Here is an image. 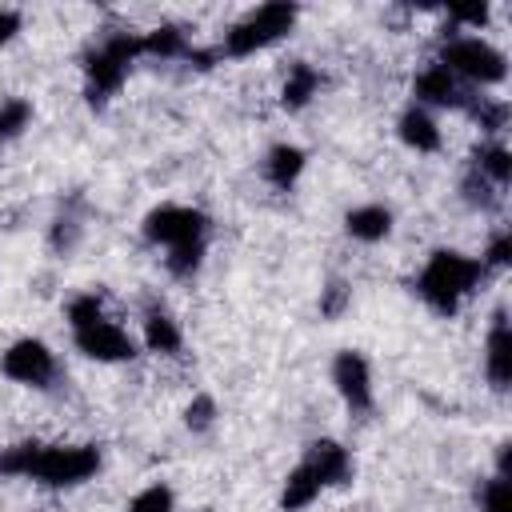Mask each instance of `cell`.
Masks as SVG:
<instances>
[{
	"instance_id": "1",
	"label": "cell",
	"mask_w": 512,
	"mask_h": 512,
	"mask_svg": "<svg viewBox=\"0 0 512 512\" xmlns=\"http://www.w3.org/2000/svg\"><path fill=\"white\" fill-rule=\"evenodd\" d=\"M484 276V264L476 256H464V252H452V248H440L428 256L424 272L416 276V292L440 312V316H452L460 308V300L480 284Z\"/></svg>"
},
{
	"instance_id": "2",
	"label": "cell",
	"mask_w": 512,
	"mask_h": 512,
	"mask_svg": "<svg viewBox=\"0 0 512 512\" xmlns=\"http://www.w3.org/2000/svg\"><path fill=\"white\" fill-rule=\"evenodd\" d=\"M144 56L140 52V32H108L84 60V76H88V100L100 108L128 76V64Z\"/></svg>"
},
{
	"instance_id": "3",
	"label": "cell",
	"mask_w": 512,
	"mask_h": 512,
	"mask_svg": "<svg viewBox=\"0 0 512 512\" xmlns=\"http://www.w3.org/2000/svg\"><path fill=\"white\" fill-rule=\"evenodd\" d=\"M296 24V4H260L256 12H248L240 24H232L224 32V48L220 56H252L268 44H276L280 36H288Z\"/></svg>"
},
{
	"instance_id": "4",
	"label": "cell",
	"mask_w": 512,
	"mask_h": 512,
	"mask_svg": "<svg viewBox=\"0 0 512 512\" xmlns=\"http://www.w3.org/2000/svg\"><path fill=\"white\" fill-rule=\"evenodd\" d=\"M436 64H444L452 76H464L472 84H500L504 72H508L504 52H496L480 36H452V40H444Z\"/></svg>"
},
{
	"instance_id": "5",
	"label": "cell",
	"mask_w": 512,
	"mask_h": 512,
	"mask_svg": "<svg viewBox=\"0 0 512 512\" xmlns=\"http://www.w3.org/2000/svg\"><path fill=\"white\" fill-rule=\"evenodd\" d=\"M96 468H100V452L92 444H40L28 476L52 488H68V484L88 480Z\"/></svg>"
},
{
	"instance_id": "6",
	"label": "cell",
	"mask_w": 512,
	"mask_h": 512,
	"mask_svg": "<svg viewBox=\"0 0 512 512\" xmlns=\"http://www.w3.org/2000/svg\"><path fill=\"white\" fill-rule=\"evenodd\" d=\"M144 236L152 244H164L168 252L172 248H192V244H204L208 236V216L200 208H184V204H164V208H152L144 216Z\"/></svg>"
},
{
	"instance_id": "7",
	"label": "cell",
	"mask_w": 512,
	"mask_h": 512,
	"mask_svg": "<svg viewBox=\"0 0 512 512\" xmlns=\"http://www.w3.org/2000/svg\"><path fill=\"white\" fill-rule=\"evenodd\" d=\"M0 372H4L8 380H16V384L48 388L52 376H56V356L48 352L44 340L24 336V340H16V344L4 348V356H0Z\"/></svg>"
},
{
	"instance_id": "8",
	"label": "cell",
	"mask_w": 512,
	"mask_h": 512,
	"mask_svg": "<svg viewBox=\"0 0 512 512\" xmlns=\"http://www.w3.org/2000/svg\"><path fill=\"white\" fill-rule=\"evenodd\" d=\"M72 340H76V348L88 360H100V364H120V360H132L136 356L132 336L120 324H112V320H96L88 328H76Z\"/></svg>"
},
{
	"instance_id": "9",
	"label": "cell",
	"mask_w": 512,
	"mask_h": 512,
	"mask_svg": "<svg viewBox=\"0 0 512 512\" xmlns=\"http://www.w3.org/2000/svg\"><path fill=\"white\" fill-rule=\"evenodd\" d=\"M332 384L336 392L344 396V404L352 412H368L372 408V372H368V360L360 352H340L332 360Z\"/></svg>"
},
{
	"instance_id": "10",
	"label": "cell",
	"mask_w": 512,
	"mask_h": 512,
	"mask_svg": "<svg viewBox=\"0 0 512 512\" xmlns=\"http://www.w3.org/2000/svg\"><path fill=\"white\" fill-rule=\"evenodd\" d=\"M412 92L420 104H436V108H464V92L456 84V76L444 68V64H428L416 72L412 80Z\"/></svg>"
},
{
	"instance_id": "11",
	"label": "cell",
	"mask_w": 512,
	"mask_h": 512,
	"mask_svg": "<svg viewBox=\"0 0 512 512\" xmlns=\"http://www.w3.org/2000/svg\"><path fill=\"white\" fill-rule=\"evenodd\" d=\"M484 368H488L492 388H508V380H512V332H508L504 312H496V320H492V332L484 344Z\"/></svg>"
},
{
	"instance_id": "12",
	"label": "cell",
	"mask_w": 512,
	"mask_h": 512,
	"mask_svg": "<svg viewBox=\"0 0 512 512\" xmlns=\"http://www.w3.org/2000/svg\"><path fill=\"white\" fill-rule=\"evenodd\" d=\"M304 464L316 472L320 484H348V476H352V456L336 440H316L308 448V460Z\"/></svg>"
},
{
	"instance_id": "13",
	"label": "cell",
	"mask_w": 512,
	"mask_h": 512,
	"mask_svg": "<svg viewBox=\"0 0 512 512\" xmlns=\"http://www.w3.org/2000/svg\"><path fill=\"white\" fill-rule=\"evenodd\" d=\"M344 228L352 240H364V244H376L392 232V212L384 204H364V208H352L344 216Z\"/></svg>"
},
{
	"instance_id": "14",
	"label": "cell",
	"mask_w": 512,
	"mask_h": 512,
	"mask_svg": "<svg viewBox=\"0 0 512 512\" xmlns=\"http://www.w3.org/2000/svg\"><path fill=\"white\" fill-rule=\"evenodd\" d=\"M396 132H400V140H404L408 148H416V152H436V148H440V128H436V120H432L424 108H408V112L400 116Z\"/></svg>"
},
{
	"instance_id": "15",
	"label": "cell",
	"mask_w": 512,
	"mask_h": 512,
	"mask_svg": "<svg viewBox=\"0 0 512 512\" xmlns=\"http://www.w3.org/2000/svg\"><path fill=\"white\" fill-rule=\"evenodd\" d=\"M304 164H308L304 148H296V144H276V148L268 152V160H264V176H268L276 188H292V184L300 180Z\"/></svg>"
},
{
	"instance_id": "16",
	"label": "cell",
	"mask_w": 512,
	"mask_h": 512,
	"mask_svg": "<svg viewBox=\"0 0 512 512\" xmlns=\"http://www.w3.org/2000/svg\"><path fill=\"white\" fill-rule=\"evenodd\" d=\"M188 36L180 32V28H172V24H164V28H152V32H140V52L144 56H160V60H184L188 56Z\"/></svg>"
},
{
	"instance_id": "17",
	"label": "cell",
	"mask_w": 512,
	"mask_h": 512,
	"mask_svg": "<svg viewBox=\"0 0 512 512\" xmlns=\"http://www.w3.org/2000/svg\"><path fill=\"white\" fill-rule=\"evenodd\" d=\"M320 480H316V472L308 468V464H300L288 480H284V492H280V508L284 512H300V508H308L316 496H320Z\"/></svg>"
},
{
	"instance_id": "18",
	"label": "cell",
	"mask_w": 512,
	"mask_h": 512,
	"mask_svg": "<svg viewBox=\"0 0 512 512\" xmlns=\"http://www.w3.org/2000/svg\"><path fill=\"white\" fill-rule=\"evenodd\" d=\"M320 88V72L312 64H292L288 80H284V92H280V104L284 108H304Z\"/></svg>"
},
{
	"instance_id": "19",
	"label": "cell",
	"mask_w": 512,
	"mask_h": 512,
	"mask_svg": "<svg viewBox=\"0 0 512 512\" xmlns=\"http://www.w3.org/2000/svg\"><path fill=\"white\" fill-rule=\"evenodd\" d=\"M180 340H184V336H180V328H176L172 316L148 312V320H144V344H148V352H176Z\"/></svg>"
},
{
	"instance_id": "20",
	"label": "cell",
	"mask_w": 512,
	"mask_h": 512,
	"mask_svg": "<svg viewBox=\"0 0 512 512\" xmlns=\"http://www.w3.org/2000/svg\"><path fill=\"white\" fill-rule=\"evenodd\" d=\"M476 172H480L484 180H492L496 188H504L508 176H512V156H508V148H504V144H488V148H480V156H476Z\"/></svg>"
},
{
	"instance_id": "21",
	"label": "cell",
	"mask_w": 512,
	"mask_h": 512,
	"mask_svg": "<svg viewBox=\"0 0 512 512\" xmlns=\"http://www.w3.org/2000/svg\"><path fill=\"white\" fill-rule=\"evenodd\" d=\"M36 452H40L36 440H24V444L4 448V452H0V476H28L32 464H36Z\"/></svg>"
},
{
	"instance_id": "22",
	"label": "cell",
	"mask_w": 512,
	"mask_h": 512,
	"mask_svg": "<svg viewBox=\"0 0 512 512\" xmlns=\"http://www.w3.org/2000/svg\"><path fill=\"white\" fill-rule=\"evenodd\" d=\"M468 108V116L484 128V132H500L504 128V120H508V108L500 104V100H488V96H476L472 104H464Z\"/></svg>"
},
{
	"instance_id": "23",
	"label": "cell",
	"mask_w": 512,
	"mask_h": 512,
	"mask_svg": "<svg viewBox=\"0 0 512 512\" xmlns=\"http://www.w3.org/2000/svg\"><path fill=\"white\" fill-rule=\"evenodd\" d=\"M172 508H176V496H172V488H164V484H148V488L136 492L132 504H128V512H172Z\"/></svg>"
},
{
	"instance_id": "24",
	"label": "cell",
	"mask_w": 512,
	"mask_h": 512,
	"mask_svg": "<svg viewBox=\"0 0 512 512\" xmlns=\"http://www.w3.org/2000/svg\"><path fill=\"white\" fill-rule=\"evenodd\" d=\"M460 188H464V200H468V204H476V208H492V204L500 200V196H496V184H492V180H484L476 168L464 176V184H460Z\"/></svg>"
},
{
	"instance_id": "25",
	"label": "cell",
	"mask_w": 512,
	"mask_h": 512,
	"mask_svg": "<svg viewBox=\"0 0 512 512\" xmlns=\"http://www.w3.org/2000/svg\"><path fill=\"white\" fill-rule=\"evenodd\" d=\"M96 320H104V308H100V296H76L72 304H68V324H72V332L76 328H88V324H96Z\"/></svg>"
},
{
	"instance_id": "26",
	"label": "cell",
	"mask_w": 512,
	"mask_h": 512,
	"mask_svg": "<svg viewBox=\"0 0 512 512\" xmlns=\"http://www.w3.org/2000/svg\"><path fill=\"white\" fill-rule=\"evenodd\" d=\"M200 260H204V244L172 248V252H168V272H172V276H180V280H188V276H196Z\"/></svg>"
},
{
	"instance_id": "27",
	"label": "cell",
	"mask_w": 512,
	"mask_h": 512,
	"mask_svg": "<svg viewBox=\"0 0 512 512\" xmlns=\"http://www.w3.org/2000/svg\"><path fill=\"white\" fill-rule=\"evenodd\" d=\"M28 120H32L28 100H4V104H0V136H16Z\"/></svg>"
},
{
	"instance_id": "28",
	"label": "cell",
	"mask_w": 512,
	"mask_h": 512,
	"mask_svg": "<svg viewBox=\"0 0 512 512\" xmlns=\"http://www.w3.org/2000/svg\"><path fill=\"white\" fill-rule=\"evenodd\" d=\"M476 500H480V512H508V484H504V476L484 480Z\"/></svg>"
},
{
	"instance_id": "29",
	"label": "cell",
	"mask_w": 512,
	"mask_h": 512,
	"mask_svg": "<svg viewBox=\"0 0 512 512\" xmlns=\"http://www.w3.org/2000/svg\"><path fill=\"white\" fill-rule=\"evenodd\" d=\"M212 420H216V400H212V396H196V400L184 408V424H188L192 432H208Z\"/></svg>"
},
{
	"instance_id": "30",
	"label": "cell",
	"mask_w": 512,
	"mask_h": 512,
	"mask_svg": "<svg viewBox=\"0 0 512 512\" xmlns=\"http://www.w3.org/2000/svg\"><path fill=\"white\" fill-rule=\"evenodd\" d=\"M76 240H80V220L76 216H56V224H52V248L56 252H72Z\"/></svg>"
},
{
	"instance_id": "31",
	"label": "cell",
	"mask_w": 512,
	"mask_h": 512,
	"mask_svg": "<svg viewBox=\"0 0 512 512\" xmlns=\"http://www.w3.org/2000/svg\"><path fill=\"white\" fill-rule=\"evenodd\" d=\"M348 296H352V292H348V284H344V280H332V284L320 292V316H328V320H332V316H340V312H344V304H348Z\"/></svg>"
},
{
	"instance_id": "32",
	"label": "cell",
	"mask_w": 512,
	"mask_h": 512,
	"mask_svg": "<svg viewBox=\"0 0 512 512\" xmlns=\"http://www.w3.org/2000/svg\"><path fill=\"white\" fill-rule=\"evenodd\" d=\"M508 260H512V236H508V232H500V236L488 244V252H484V260H480V264H484V268H504Z\"/></svg>"
},
{
	"instance_id": "33",
	"label": "cell",
	"mask_w": 512,
	"mask_h": 512,
	"mask_svg": "<svg viewBox=\"0 0 512 512\" xmlns=\"http://www.w3.org/2000/svg\"><path fill=\"white\" fill-rule=\"evenodd\" d=\"M20 32V12L16 8H0V44H8Z\"/></svg>"
},
{
	"instance_id": "34",
	"label": "cell",
	"mask_w": 512,
	"mask_h": 512,
	"mask_svg": "<svg viewBox=\"0 0 512 512\" xmlns=\"http://www.w3.org/2000/svg\"><path fill=\"white\" fill-rule=\"evenodd\" d=\"M452 20L456 24H484L488 20V8L480 4V8H460V12H452Z\"/></svg>"
},
{
	"instance_id": "35",
	"label": "cell",
	"mask_w": 512,
	"mask_h": 512,
	"mask_svg": "<svg viewBox=\"0 0 512 512\" xmlns=\"http://www.w3.org/2000/svg\"><path fill=\"white\" fill-rule=\"evenodd\" d=\"M204 512H212V508H204Z\"/></svg>"
}]
</instances>
